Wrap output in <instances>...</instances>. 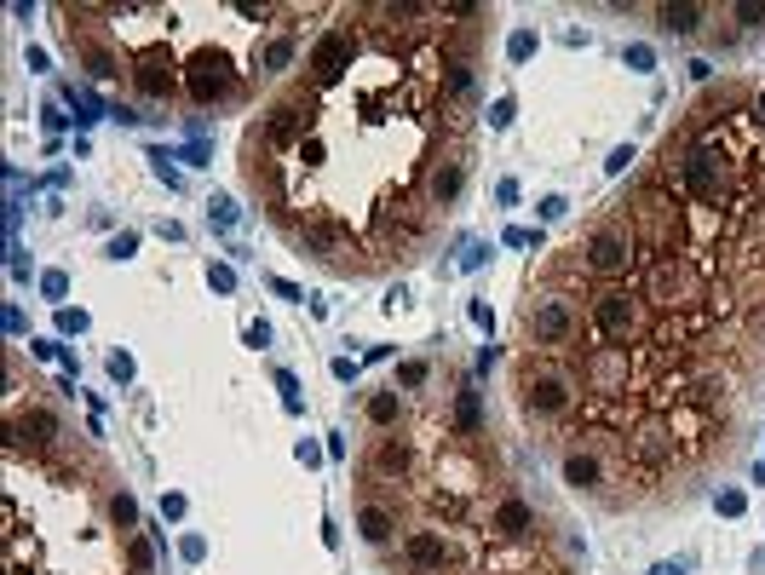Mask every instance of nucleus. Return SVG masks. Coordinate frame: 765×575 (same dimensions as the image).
Segmentation results:
<instances>
[{
  "instance_id": "nucleus-1",
  "label": "nucleus",
  "mask_w": 765,
  "mask_h": 575,
  "mask_svg": "<svg viewBox=\"0 0 765 575\" xmlns=\"http://www.w3.org/2000/svg\"><path fill=\"white\" fill-rule=\"evenodd\" d=\"M645 299L656 311H696L708 305L714 288H708V265L691 259V253H673V259H650L645 265Z\"/></svg>"
},
{
  "instance_id": "nucleus-2",
  "label": "nucleus",
  "mask_w": 765,
  "mask_h": 575,
  "mask_svg": "<svg viewBox=\"0 0 765 575\" xmlns=\"http://www.w3.org/2000/svg\"><path fill=\"white\" fill-rule=\"evenodd\" d=\"M518 403H524V414H535V420H564V414L576 409V380H570L564 368L530 363L518 374Z\"/></svg>"
},
{
  "instance_id": "nucleus-3",
  "label": "nucleus",
  "mask_w": 765,
  "mask_h": 575,
  "mask_svg": "<svg viewBox=\"0 0 765 575\" xmlns=\"http://www.w3.org/2000/svg\"><path fill=\"white\" fill-rule=\"evenodd\" d=\"M587 322H593V334L604 345H627V340H639V328H645V299L633 288H604L587 305Z\"/></svg>"
},
{
  "instance_id": "nucleus-4",
  "label": "nucleus",
  "mask_w": 765,
  "mask_h": 575,
  "mask_svg": "<svg viewBox=\"0 0 765 575\" xmlns=\"http://www.w3.org/2000/svg\"><path fill=\"white\" fill-rule=\"evenodd\" d=\"M639 259H645V248H639L633 225H599L587 236V248H581V265L593 276H604V282H622Z\"/></svg>"
},
{
  "instance_id": "nucleus-5",
  "label": "nucleus",
  "mask_w": 765,
  "mask_h": 575,
  "mask_svg": "<svg viewBox=\"0 0 765 575\" xmlns=\"http://www.w3.org/2000/svg\"><path fill=\"white\" fill-rule=\"evenodd\" d=\"M185 92L196 104H225L236 92V64L231 52H219V46H202V52H190L185 64Z\"/></svg>"
},
{
  "instance_id": "nucleus-6",
  "label": "nucleus",
  "mask_w": 765,
  "mask_h": 575,
  "mask_svg": "<svg viewBox=\"0 0 765 575\" xmlns=\"http://www.w3.org/2000/svg\"><path fill=\"white\" fill-rule=\"evenodd\" d=\"M524 322H530V340L541 345V351H564V345H576V334H581L576 305H570L564 294H541Z\"/></svg>"
},
{
  "instance_id": "nucleus-7",
  "label": "nucleus",
  "mask_w": 765,
  "mask_h": 575,
  "mask_svg": "<svg viewBox=\"0 0 765 575\" xmlns=\"http://www.w3.org/2000/svg\"><path fill=\"white\" fill-rule=\"evenodd\" d=\"M581 386L593 397H627V345H593L581 357Z\"/></svg>"
},
{
  "instance_id": "nucleus-8",
  "label": "nucleus",
  "mask_w": 765,
  "mask_h": 575,
  "mask_svg": "<svg viewBox=\"0 0 765 575\" xmlns=\"http://www.w3.org/2000/svg\"><path fill=\"white\" fill-rule=\"evenodd\" d=\"M627 455L639 460V466H668L673 460V420L645 414V420L633 426V437H627Z\"/></svg>"
},
{
  "instance_id": "nucleus-9",
  "label": "nucleus",
  "mask_w": 765,
  "mask_h": 575,
  "mask_svg": "<svg viewBox=\"0 0 765 575\" xmlns=\"http://www.w3.org/2000/svg\"><path fill=\"white\" fill-rule=\"evenodd\" d=\"M179 81H185V69L173 64L167 52H139V58H133V87H139L144 98H173Z\"/></svg>"
},
{
  "instance_id": "nucleus-10",
  "label": "nucleus",
  "mask_w": 765,
  "mask_h": 575,
  "mask_svg": "<svg viewBox=\"0 0 765 575\" xmlns=\"http://www.w3.org/2000/svg\"><path fill=\"white\" fill-rule=\"evenodd\" d=\"M346 69H351V35L346 29H328L323 41L311 46V81H317V87H334Z\"/></svg>"
},
{
  "instance_id": "nucleus-11",
  "label": "nucleus",
  "mask_w": 765,
  "mask_h": 575,
  "mask_svg": "<svg viewBox=\"0 0 765 575\" xmlns=\"http://www.w3.org/2000/svg\"><path fill=\"white\" fill-rule=\"evenodd\" d=\"M311 115H317V98H288V104H277V110L265 115V144H288L294 133L311 127Z\"/></svg>"
},
{
  "instance_id": "nucleus-12",
  "label": "nucleus",
  "mask_w": 765,
  "mask_h": 575,
  "mask_svg": "<svg viewBox=\"0 0 765 575\" xmlns=\"http://www.w3.org/2000/svg\"><path fill=\"white\" fill-rule=\"evenodd\" d=\"M489 529L501 535V541H524L535 529V506L524 501V495H501L495 501V518H489Z\"/></svg>"
},
{
  "instance_id": "nucleus-13",
  "label": "nucleus",
  "mask_w": 765,
  "mask_h": 575,
  "mask_svg": "<svg viewBox=\"0 0 765 575\" xmlns=\"http://www.w3.org/2000/svg\"><path fill=\"white\" fill-rule=\"evenodd\" d=\"M403 558H409L415 570H443V564H449V541H443L438 529H409Z\"/></svg>"
},
{
  "instance_id": "nucleus-14",
  "label": "nucleus",
  "mask_w": 765,
  "mask_h": 575,
  "mask_svg": "<svg viewBox=\"0 0 765 575\" xmlns=\"http://www.w3.org/2000/svg\"><path fill=\"white\" fill-rule=\"evenodd\" d=\"M466 184V167L461 161H432V173H426V202L432 207H449L455 196H461Z\"/></svg>"
},
{
  "instance_id": "nucleus-15",
  "label": "nucleus",
  "mask_w": 765,
  "mask_h": 575,
  "mask_svg": "<svg viewBox=\"0 0 765 575\" xmlns=\"http://www.w3.org/2000/svg\"><path fill=\"white\" fill-rule=\"evenodd\" d=\"M564 483H570V489H587V495L604 489V460L587 455V449H570V455H564Z\"/></svg>"
},
{
  "instance_id": "nucleus-16",
  "label": "nucleus",
  "mask_w": 765,
  "mask_h": 575,
  "mask_svg": "<svg viewBox=\"0 0 765 575\" xmlns=\"http://www.w3.org/2000/svg\"><path fill=\"white\" fill-rule=\"evenodd\" d=\"M415 466V449L403 443V437H380V449H374V472L380 478H403Z\"/></svg>"
},
{
  "instance_id": "nucleus-17",
  "label": "nucleus",
  "mask_w": 765,
  "mask_h": 575,
  "mask_svg": "<svg viewBox=\"0 0 765 575\" xmlns=\"http://www.w3.org/2000/svg\"><path fill=\"white\" fill-rule=\"evenodd\" d=\"M357 529H363V541H369V547H392L397 518H392V512H386L380 501H369L363 512H357Z\"/></svg>"
},
{
  "instance_id": "nucleus-18",
  "label": "nucleus",
  "mask_w": 765,
  "mask_h": 575,
  "mask_svg": "<svg viewBox=\"0 0 765 575\" xmlns=\"http://www.w3.org/2000/svg\"><path fill=\"white\" fill-rule=\"evenodd\" d=\"M455 426H461V437H478V432H484V397H478V386H461V391H455Z\"/></svg>"
},
{
  "instance_id": "nucleus-19",
  "label": "nucleus",
  "mask_w": 765,
  "mask_h": 575,
  "mask_svg": "<svg viewBox=\"0 0 765 575\" xmlns=\"http://www.w3.org/2000/svg\"><path fill=\"white\" fill-rule=\"evenodd\" d=\"M18 437H29L35 449H47L52 437H58V414L52 409H29V414H18V426H12Z\"/></svg>"
},
{
  "instance_id": "nucleus-20",
  "label": "nucleus",
  "mask_w": 765,
  "mask_h": 575,
  "mask_svg": "<svg viewBox=\"0 0 765 575\" xmlns=\"http://www.w3.org/2000/svg\"><path fill=\"white\" fill-rule=\"evenodd\" d=\"M656 18H662V29H673V35H696L708 12H702V6H662Z\"/></svg>"
},
{
  "instance_id": "nucleus-21",
  "label": "nucleus",
  "mask_w": 765,
  "mask_h": 575,
  "mask_svg": "<svg viewBox=\"0 0 765 575\" xmlns=\"http://www.w3.org/2000/svg\"><path fill=\"white\" fill-rule=\"evenodd\" d=\"M81 58H87V69H93L98 81H110V75H121V64H116V52H110V46L81 41Z\"/></svg>"
},
{
  "instance_id": "nucleus-22",
  "label": "nucleus",
  "mask_w": 765,
  "mask_h": 575,
  "mask_svg": "<svg viewBox=\"0 0 765 575\" xmlns=\"http://www.w3.org/2000/svg\"><path fill=\"white\" fill-rule=\"evenodd\" d=\"M397 409H403V403H397V391H374L369 403H363V414H369V426H392V420H397Z\"/></svg>"
},
{
  "instance_id": "nucleus-23",
  "label": "nucleus",
  "mask_w": 765,
  "mask_h": 575,
  "mask_svg": "<svg viewBox=\"0 0 765 575\" xmlns=\"http://www.w3.org/2000/svg\"><path fill=\"white\" fill-rule=\"evenodd\" d=\"M443 87L455 92V98H466V92H472V64H466V58H449V64H443Z\"/></svg>"
},
{
  "instance_id": "nucleus-24",
  "label": "nucleus",
  "mask_w": 765,
  "mask_h": 575,
  "mask_svg": "<svg viewBox=\"0 0 765 575\" xmlns=\"http://www.w3.org/2000/svg\"><path fill=\"white\" fill-rule=\"evenodd\" d=\"M731 18H737L742 29H760V23H765V6H760V0H742V6H731Z\"/></svg>"
},
{
  "instance_id": "nucleus-25",
  "label": "nucleus",
  "mask_w": 765,
  "mask_h": 575,
  "mask_svg": "<svg viewBox=\"0 0 765 575\" xmlns=\"http://www.w3.org/2000/svg\"><path fill=\"white\" fill-rule=\"evenodd\" d=\"M110 518H116L121 529H133V524H139V506H133V495H116V501H110Z\"/></svg>"
},
{
  "instance_id": "nucleus-26",
  "label": "nucleus",
  "mask_w": 765,
  "mask_h": 575,
  "mask_svg": "<svg viewBox=\"0 0 765 575\" xmlns=\"http://www.w3.org/2000/svg\"><path fill=\"white\" fill-rule=\"evenodd\" d=\"M288 58H294V41H271V52H265V64H271V69H282Z\"/></svg>"
},
{
  "instance_id": "nucleus-27",
  "label": "nucleus",
  "mask_w": 765,
  "mask_h": 575,
  "mask_svg": "<svg viewBox=\"0 0 765 575\" xmlns=\"http://www.w3.org/2000/svg\"><path fill=\"white\" fill-rule=\"evenodd\" d=\"M300 161L305 167H317V161H323V138H300Z\"/></svg>"
},
{
  "instance_id": "nucleus-28",
  "label": "nucleus",
  "mask_w": 765,
  "mask_h": 575,
  "mask_svg": "<svg viewBox=\"0 0 765 575\" xmlns=\"http://www.w3.org/2000/svg\"><path fill=\"white\" fill-rule=\"evenodd\" d=\"M397 380H403V386H420V380H426V363H403L397 368Z\"/></svg>"
},
{
  "instance_id": "nucleus-29",
  "label": "nucleus",
  "mask_w": 765,
  "mask_h": 575,
  "mask_svg": "<svg viewBox=\"0 0 765 575\" xmlns=\"http://www.w3.org/2000/svg\"><path fill=\"white\" fill-rule=\"evenodd\" d=\"M507 121H512V98H501V104L489 110V127H507Z\"/></svg>"
},
{
  "instance_id": "nucleus-30",
  "label": "nucleus",
  "mask_w": 765,
  "mask_h": 575,
  "mask_svg": "<svg viewBox=\"0 0 765 575\" xmlns=\"http://www.w3.org/2000/svg\"><path fill=\"white\" fill-rule=\"evenodd\" d=\"M627 64H633V69H650V46H627Z\"/></svg>"
},
{
  "instance_id": "nucleus-31",
  "label": "nucleus",
  "mask_w": 765,
  "mask_h": 575,
  "mask_svg": "<svg viewBox=\"0 0 765 575\" xmlns=\"http://www.w3.org/2000/svg\"><path fill=\"white\" fill-rule=\"evenodd\" d=\"M754 127H765V92L754 98Z\"/></svg>"
}]
</instances>
